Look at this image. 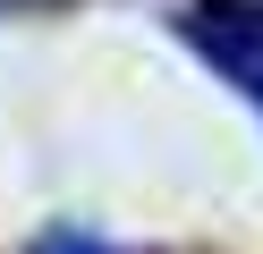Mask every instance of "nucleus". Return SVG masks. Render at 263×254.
Segmentation results:
<instances>
[{
	"label": "nucleus",
	"mask_w": 263,
	"mask_h": 254,
	"mask_svg": "<svg viewBox=\"0 0 263 254\" xmlns=\"http://www.w3.org/2000/svg\"><path fill=\"white\" fill-rule=\"evenodd\" d=\"M178 43L229 93H246L263 110V0H195V9H178Z\"/></svg>",
	"instance_id": "1"
},
{
	"label": "nucleus",
	"mask_w": 263,
	"mask_h": 254,
	"mask_svg": "<svg viewBox=\"0 0 263 254\" xmlns=\"http://www.w3.org/2000/svg\"><path fill=\"white\" fill-rule=\"evenodd\" d=\"M26 254H127V246H110V237H93V229H77V220H60V229H43Z\"/></svg>",
	"instance_id": "2"
}]
</instances>
